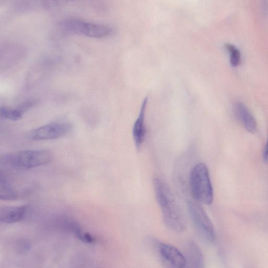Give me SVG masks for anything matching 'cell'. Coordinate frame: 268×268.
I'll return each instance as SVG.
<instances>
[{"label":"cell","instance_id":"obj_1","mask_svg":"<svg viewBox=\"0 0 268 268\" xmlns=\"http://www.w3.org/2000/svg\"><path fill=\"white\" fill-rule=\"evenodd\" d=\"M153 186L166 227L175 232H184L186 228L185 217L173 192L165 182L159 178L154 179Z\"/></svg>","mask_w":268,"mask_h":268},{"label":"cell","instance_id":"obj_2","mask_svg":"<svg viewBox=\"0 0 268 268\" xmlns=\"http://www.w3.org/2000/svg\"><path fill=\"white\" fill-rule=\"evenodd\" d=\"M52 158V154L47 150H27L2 156L1 164L16 169L26 170L45 165Z\"/></svg>","mask_w":268,"mask_h":268},{"label":"cell","instance_id":"obj_3","mask_svg":"<svg viewBox=\"0 0 268 268\" xmlns=\"http://www.w3.org/2000/svg\"><path fill=\"white\" fill-rule=\"evenodd\" d=\"M190 189L193 198L200 203L210 206L214 199L209 171L204 163L197 164L191 171Z\"/></svg>","mask_w":268,"mask_h":268},{"label":"cell","instance_id":"obj_4","mask_svg":"<svg viewBox=\"0 0 268 268\" xmlns=\"http://www.w3.org/2000/svg\"><path fill=\"white\" fill-rule=\"evenodd\" d=\"M60 25L62 29L68 33L93 38H108L114 33L113 29L109 25L88 22L77 18L63 20Z\"/></svg>","mask_w":268,"mask_h":268},{"label":"cell","instance_id":"obj_5","mask_svg":"<svg viewBox=\"0 0 268 268\" xmlns=\"http://www.w3.org/2000/svg\"><path fill=\"white\" fill-rule=\"evenodd\" d=\"M188 209L191 220L200 238L207 243H212L215 240V232L205 210L198 202H190Z\"/></svg>","mask_w":268,"mask_h":268},{"label":"cell","instance_id":"obj_6","mask_svg":"<svg viewBox=\"0 0 268 268\" xmlns=\"http://www.w3.org/2000/svg\"><path fill=\"white\" fill-rule=\"evenodd\" d=\"M73 126L67 122H53L39 127L29 132L30 140L46 141L58 139L69 134Z\"/></svg>","mask_w":268,"mask_h":268},{"label":"cell","instance_id":"obj_7","mask_svg":"<svg viewBox=\"0 0 268 268\" xmlns=\"http://www.w3.org/2000/svg\"><path fill=\"white\" fill-rule=\"evenodd\" d=\"M153 245L160 260L166 267L177 268L186 267V260L184 255L175 247L157 241L154 242Z\"/></svg>","mask_w":268,"mask_h":268},{"label":"cell","instance_id":"obj_8","mask_svg":"<svg viewBox=\"0 0 268 268\" xmlns=\"http://www.w3.org/2000/svg\"><path fill=\"white\" fill-rule=\"evenodd\" d=\"M28 211L27 206L2 207L0 209V221L4 224H13L22 221Z\"/></svg>","mask_w":268,"mask_h":268},{"label":"cell","instance_id":"obj_9","mask_svg":"<svg viewBox=\"0 0 268 268\" xmlns=\"http://www.w3.org/2000/svg\"><path fill=\"white\" fill-rule=\"evenodd\" d=\"M234 109L236 115L245 129L251 133H255L257 128V123L248 107L243 103L238 102L235 103Z\"/></svg>","mask_w":268,"mask_h":268},{"label":"cell","instance_id":"obj_10","mask_svg":"<svg viewBox=\"0 0 268 268\" xmlns=\"http://www.w3.org/2000/svg\"><path fill=\"white\" fill-rule=\"evenodd\" d=\"M36 103L35 100H26L18 105L14 109L1 107L0 115L4 119L16 121L22 119L23 115Z\"/></svg>","mask_w":268,"mask_h":268},{"label":"cell","instance_id":"obj_11","mask_svg":"<svg viewBox=\"0 0 268 268\" xmlns=\"http://www.w3.org/2000/svg\"><path fill=\"white\" fill-rule=\"evenodd\" d=\"M148 98L146 97L142 104L140 113L135 121L133 130V134L135 144L137 149L141 147L145 141L146 129L145 126V116Z\"/></svg>","mask_w":268,"mask_h":268},{"label":"cell","instance_id":"obj_12","mask_svg":"<svg viewBox=\"0 0 268 268\" xmlns=\"http://www.w3.org/2000/svg\"><path fill=\"white\" fill-rule=\"evenodd\" d=\"M186 267L202 268L204 265L203 256L199 246L194 242L188 243L185 248Z\"/></svg>","mask_w":268,"mask_h":268},{"label":"cell","instance_id":"obj_13","mask_svg":"<svg viewBox=\"0 0 268 268\" xmlns=\"http://www.w3.org/2000/svg\"><path fill=\"white\" fill-rule=\"evenodd\" d=\"M21 193L18 192L11 184L2 171L0 178V198L2 200H15L20 198Z\"/></svg>","mask_w":268,"mask_h":268},{"label":"cell","instance_id":"obj_14","mask_svg":"<svg viewBox=\"0 0 268 268\" xmlns=\"http://www.w3.org/2000/svg\"><path fill=\"white\" fill-rule=\"evenodd\" d=\"M65 227L83 243L94 244L97 242V240L93 235L84 231L76 222L67 221L65 224Z\"/></svg>","mask_w":268,"mask_h":268},{"label":"cell","instance_id":"obj_15","mask_svg":"<svg viewBox=\"0 0 268 268\" xmlns=\"http://www.w3.org/2000/svg\"><path fill=\"white\" fill-rule=\"evenodd\" d=\"M225 48L230 53L231 66L234 67L238 66L241 62L240 51L234 45L231 44H225Z\"/></svg>","mask_w":268,"mask_h":268},{"label":"cell","instance_id":"obj_16","mask_svg":"<svg viewBox=\"0 0 268 268\" xmlns=\"http://www.w3.org/2000/svg\"><path fill=\"white\" fill-rule=\"evenodd\" d=\"M263 11L265 15L268 14V0H262Z\"/></svg>","mask_w":268,"mask_h":268},{"label":"cell","instance_id":"obj_17","mask_svg":"<svg viewBox=\"0 0 268 268\" xmlns=\"http://www.w3.org/2000/svg\"><path fill=\"white\" fill-rule=\"evenodd\" d=\"M264 160L265 163L268 164V141L264 150Z\"/></svg>","mask_w":268,"mask_h":268}]
</instances>
